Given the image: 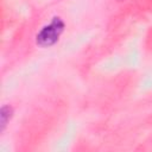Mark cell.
Here are the masks:
<instances>
[{
    "instance_id": "obj_1",
    "label": "cell",
    "mask_w": 152,
    "mask_h": 152,
    "mask_svg": "<svg viewBox=\"0 0 152 152\" xmlns=\"http://www.w3.org/2000/svg\"><path fill=\"white\" fill-rule=\"evenodd\" d=\"M65 27L64 21L59 17L52 18V20L43 26L36 36V43L42 48H49L56 44L63 33Z\"/></svg>"
},
{
    "instance_id": "obj_2",
    "label": "cell",
    "mask_w": 152,
    "mask_h": 152,
    "mask_svg": "<svg viewBox=\"0 0 152 152\" xmlns=\"http://www.w3.org/2000/svg\"><path fill=\"white\" fill-rule=\"evenodd\" d=\"M12 113H13V109L12 107L10 106H4L1 108V112H0V122H1V129L5 128L6 124L10 121L11 116H12Z\"/></svg>"
}]
</instances>
